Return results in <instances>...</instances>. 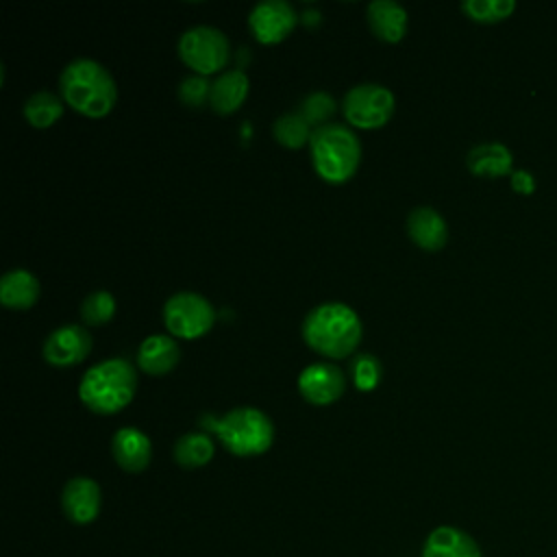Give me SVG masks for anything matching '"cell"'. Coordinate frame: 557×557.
I'll use <instances>...</instances> for the list:
<instances>
[{
    "instance_id": "1",
    "label": "cell",
    "mask_w": 557,
    "mask_h": 557,
    "mask_svg": "<svg viewBox=\"0 0 557 557\" xmlns=\"http://www.w3.org/2000/svg\"><path fill=\"white\" fill-rule=\"evenodd\" d=\"M302 337L313 350L342 359L361 344L363 326L352 307L344 302H322L307 313Z\"/></svg>"
},
{
    "instance_id": "2",
    "label": "cell",
    "mask_w": 557,
    "mask_h": 557,
    "mask_svg": "<svg viewBox=\"0 0 557 557\" xmlns=\"http://www.w3.org/2000/svg\"><path fill=\"white\" fill-rule=\"evenodd\" d=\"M59 87L63 100L89 117L107 115L117 100V87L109 70L85 57L74 59L63 67Z\"/></svg>"
},
{
    "instance_id": "3",
    "label": "cell",
    "mask_w": 557,
    "mask_h": 557,
    "mask_svg": "<svg viewBox=\"0 0 557 557\" xmlns=\"http://www.w3.org/2000/svg\"><path fill=\"white\" fill-rule=\"evenodd\" d=\"M200 426L215 433L224 448L237 457L261 455L274 440L272 420L257 407H235L224 416L205 413Z\"/></svg>"
},
{
    "instance_id": "4",
    "label": "cell",
    "mask_w": 557,
    "mask_h": 557,
    "mask_svg": "<svg viewBox=\"0 0 557 557\" xmlns=\"http://www.w3.org/2000/svg\"><path fill=\"white\" fill-rule=\"evenodd\" d=\"M137 392V372L126 359L113 357L91 366L78 385V396L94 413H115L124 409Z\"/></svg>"
},
{
    "instance_id": "5",
    "label": "cell",
    "mask_w": 557,
    "mask_h": 557,
    "mask_svg": "<svg viewBox=\"0 0 557 557\" xmlns=\"http://www.w3.org/2000/svg\"><path fill=\"white\" fill-rule=\"evenodd\" d=\"M309 152L315 172L324 181L344 183L359 168L361 141L348 126L326 122L313 128L309 139Z\"/></svg>"
},
{
    "instance_id": "6",
    "label": "cell",
    "mask_w": 557,
    "mask_h": 557,
    "mask_svg": "<svg viewBox=\"0 0 557 557\" xmlns=\"http://www.w3.org/2000/svg\"><path fill=\"white\" fill-rule=\"evenodd\" d=\"M178 54L191 70L207 76L226 65L228 39L220 28L198 24L178 37Z\"/></svg>"
},
{
    "instance_id": "7",
    "label": "cell",
    "mask_w": 557,
    "mask_h": 557,
    "mask_svg": "<svg viewBox=\"0 0 557 557\" xmlns=\"http://www.w3.org/2000/svg\"><path fill=\"white\" fill-rule=\"evenodd\" d=\"M215 320L213 305L196 292H178L163 305V322L176 337L194 339L205 335Z\"/></svg>"
},
{
    "instance_id": "8",
    "label": "cell",
    "mask_w": 557,
    "mask_h": 557,
    "mask_svg": "<svg viewBox=\"0 0 557 557\" xmlns=\"http://www.w3.org/2000/svg\"><path fill=\"white\" fill-rule=\"evenodd\" d=\"M394 94L376 83H361L346 91L342 109L346 120L359 128H379L394 113Z\"/></svg>"
},
{
    "instance_id": "9",
    "label": "cell",
    "mask_w": 557,
    "mask_h": 557,
    "mask_svg": "<svg viewBox=\"0 0 557 557\" xmlns=\"http://www.w3.org/2000/svg\"><path fill=\"white\" fill-rule=\"evenodd\" d=\"M248 26L261 44H276L294 30L296 11L285 0H263L252 7Z\"/></svg>"
},
{
    "instance_id": "10",
    "label": "cell",
    "mask_w": 557,
    "mask_h": 557,
    "mask_svg": "<svg viewBox=\"0 0 557 557\" xmlns=\"http://www.w3.org/2000/svg\"><path fill=\"white\" fill-rule=\"evenodd\" d=\"M91 350V335L81 324L54 329L44 342V359L50 366L67 368L81 363Z\"/></svg>"
},
{
    "instance_id": "11",
    "label": "cell",
    "mask_w": 557,
    "mask_h": 557,
    "mask_svg": "<svg viewBox=\"0 0 557 557\" xmlns=\"http://www.w3.org/2000/svg\"><path fill=\"white\" fill-rule=\"evenodd\" d=\"M346 389L344 372L333 363H309L298 374V392L305 400L313 405H329L335 403Z\"/></svg>"
},
{
    "instance_id": "12",
    "label": "cell",
    "mask_w": 557,
    "mask_h": 557,
    "mask_svg": "<svg viewBox=\"0 0 557 557\" xmlns=\"http://www.w3.org/2000/svg\"><path fill=\"white\" fill-rule=\"evenodd\" d=\"M63 513L74 524H89L98 518L102 505L100 485L89 476H74L65 483L61 494Z\"/></svg>"
},
{
    "instance_id": "13",
    "label": "cell",
    "mask_w": 557,
    "mask_h": 557,
    "mask_svg": "<svg viewBox=\"0 0 557 557\" xmlns=\"http://www.w3.org/2000/svg\"><path fill=\"white\" fill-rule=\"evenodd\" d=\"M422 557H483V553L468 531L453 524H442L426 535Z\"/></svg>"
},
{
    "instance_id": "14",
    "label": "cell",
    "mask_w": 557,
    "mask_h": 557,
    "mask_svg": "<svg viewBox=\"0 0 557 557\" xmlns=\"http://www.w3.org/2000/svg\"><path fill=\"white\" fill-rule=\"evenodd\" d=\"M111 453L122 470L141 472L150 463L152 444L144 431L135 426H122L111 440Z\"/></svg>"
},
{
    "instance_id": "15",
    "label": "cell",
    "mask_w": 557,
    "mask_h": 557,
    "mask_svg": "<svg viewBox=\"0 0 557 557\" xmlns=\"http://www.w3.org/2000/svg\"><path fill=\"white\" fill-rule=\"evenodd\" d=\"M407 233L424 250H440L448 242L446 220L433 207H416L407 218Z\"/></svg>"
},
{
    "instance_id": "16",
    "label": "cell",
    "mask_w": 557,
    "mask_h": 557,
    "mask_svg": "<svg viewBox=\"0 0 557 557\" xmlns=\"http://www.w3.org/2000/svg\"><path fill=\"white\" fill-rule=\"evenodd\" d=\"M366 20L372 33L383 41L396 44L405 37L407 11L394 0H372L366 9Z\"/></svg>"
},
{
    "instance_id": "17",
    "label": "cell",
    "mask_w": 557,
    "mask_h": 557,
    "mask_svg": "<svg viewBox=\"0 0 557 557\" xmlns=\"http://www.w3.org/2000/svg\"><path fill=\"white\" fill-rule=\"evenodd\" d=\"M466 165L476 176L498 178V176H507V174L513 172L511 170L513 157H511V150L505 144L485 141V144H476L474 148L468 150Z\"/></svg>"
},
{
    "instance_id": "18",
    "label": "cell",
    "mask_w": 557,
    "mask_h": 557,
    "mask_svg": "<svg viewBox=\"0 0 557 557\" xmlns=\"http://www.w3.org/2000/svg\"><path fill=\"white\" fill-rule=\"evenodd\" d=\"M181 350L170 335H150L137 350V363L148 374H165L178 363Z\"/></svg>"
},
{
    "instance_id": "19",
    "label": "cell",
    "mask_w": 557,
    "mask_h": 557,
    "mask_svg": "<svg viewBox=\"0 0 557 557\" xmlns=\"http://www.w3.org/2000/svg\"><path fill=\"white\" fill-rule=\"evenodd\" d=\"M246 96H248V76L242 70H226L211 83L209 104L213 107V111L226 115L239 109Z\"/></svg>"
},
{
    "instance_id": "20",
    "label": "cell",
    "mask_w": 557,
    "mask_h": 557,
    "mask_svg": "<svg viewBox=\"0 0 557 557\" xmlns=\"http://www.w3.org/2000/svg\"><path fill=\"white\" fill-rule=\"evenodd\" d=\"M39 298V281L24 268L9 270L0 281V302L11 309H28Z\"/></svg>"
},
{
    "instance_id": "21",
    "label": "cell",
    "mask_w": 557,
    "mask_h": 557,
    "mask_svg": "<svg viewBox=\"0 0 557 557\" xmlns=\"http://www.w3.org/2000/svg\"><path fill=\"white\" fill-rule=\"evenodd\" d=\"M174 461L181 468H200L213 457V442L207 433H183L172 448Z\"/></svg>"
},
{
    "instance_id": "22",
    "label": "cell",
    "mask_w": 557,
    "mask_h": 557,
    "mask_svg": "<svg viewBox=\"0 0 557 557\" xmlns=\"http://www.w3.org/2000/svg\"><path fill=\"white\" fill-rule=\"evenodd\" d=\"M63 115V100L48 91H35L33 96H28V100L24 102V117L28 120L30 126L35 128H48L52 126L59 117Z\"/></svg>"
},
{
    "instance_id": "23",
    "label": "cell",
    "mask_w": 557,
    "mask_h": 557,
    "mask_svg": "<svg viewBox=\"0 0 557 557\" xmlns=\"http://www.w3.org/2000/svg\"><path fill=\"white\" fill-rule=\"evenodd\" d=\"M272 133L278 144H283L287 148H300V146L309 144L313 131H311V124L298 111H292V113H283L281 117L274 120Z\"/></svg>"
},
{
    "instance_id": "24",
    "label": "cell",
    "mask_w": 557,
    "mask_h": 557,
    "mask_svg": "<svg viewBox=\"0 0 557 557\" xmlns=\"http://www.w3.org/2000/svg\"><path fill=\"white\" fill-rule=\"evenodd\" d=\"M461 11L481 24H494L509 17L516 11L513 0H463Z\"/></svg>"
},
{
    "instance_id": "25",
    "label": "cell",
    "mask_w": 557,
    "mask_h": 557,
    "mask_svg": "<svg viewBox=\"0 0 557 557\" xmlns=\"http://www.w3.org/2000/svg\"><path fill=\"white\" fill-rule=\"evenodd\" d=\"M113 313H115V298L104 289L91 292L81 305V318L91 326L109 322Z\"/></svg>"
},
{
    "instance_id": "26",
    "label": "cell",
    "mask_w": 557,
    "mask_h": 557,
    "mask_svg": "<svg viewBox=\"0 0 557 557\" xmlns=\"http://www.w3.org/2000/svg\"><path fill=\"white\" fill-rule=\"evenodd\" d=\"M381 374H383V368L374 355L361 352L350 363V379H352L355 387L361 392H372L379 385Z\"/></svg>"
},
{
    "instance_id": "27",
    "label": "cell",
    "mask_w": 557,
    "mask_h": 557,
    "mask_svg": "<svg viewBox=\"0 0 557 557\" xmlns=\"http://www.w3.org/2000/svg\"><path fill=\"white\" fill-rule=\"evenodd\" d=\"M298 113L313 126H322L326 124V120L335 113V100L331 94L326 91H311L309 96H305V100L300 102Z\"/></svg>"
},
{
    "instance_id": "28",
    "label": "cell",
    "mask_w": 557,
    "mask_h": 557,
    "mask_svg": "<svg viewBox=\"0 0 557 557\" xmlns=\"http://www.w3.org/2000/svg\"><path fill=\"white\" fill-rule=\"evenodd\" d=\"M211 94V85L202 74H189L183 78V83L178 85V98L187 104V107H200L207 102Z\"/></svg>"
},
{
    "instance_id": "29",
    "label": "cell",
    "mask_w": 557,
    "mask_h": 557,
    "mask_svg": "<svg viewBox=\"0 0 557 557\" xmlns=\"http://www.w3.org/2000/svg\"><path fill=\"white\" fill-rule=\"evenodd\" d=\"M509 183H511V189L520 196H531L535 191V176L527 170H513L509 174Z\"/></svg>"
}]
</instances>
